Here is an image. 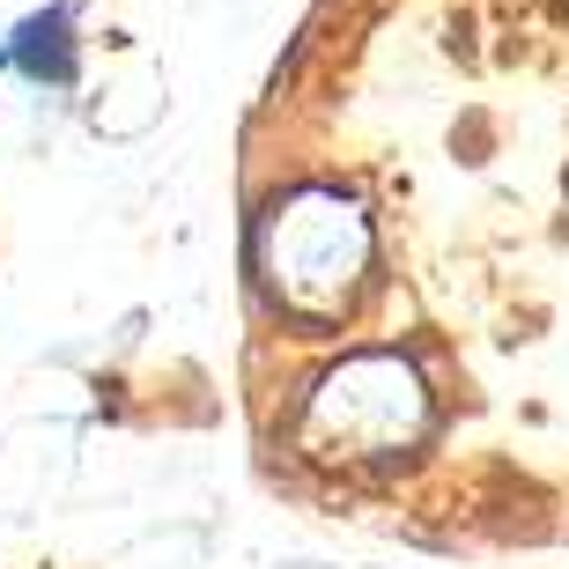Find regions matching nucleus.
I'll return each mask as SVG.
<instances>
[{
  "mask_svg": "<svg viewBox=\"0 0 569 569\" xmlns=\"http://www.w3.org/2000/svg\"><path fill=\"white\" fill-rule=\"evenodd\" d=\"M362 252H370V237H362L356 208H340V200H296L274 230V274L296 303L348 296V281L362 274Z\"/></svg>",
  "mask_w": 569,
  "mask_h": 569,
  "instance_id": "nucleus-1",
  "label": "nucleus"
},
{
  "mask_svg": "<svg viewBox=\"0 0 569 569\" xmlns=\"http://www.w3.org/2000/svg\"><path fill=\"white\" fill-rule=\"evenodd\" d=\"M0 67H16L30 82H52L67 89L74 82V8H44L16 30V38L0 44Z\"/></svg>",
  "mask_w": 569,
  "mask_h": 569,
  "instance_id": "nucleus-2",
  "label": "nucleus"
}]
</instances>
